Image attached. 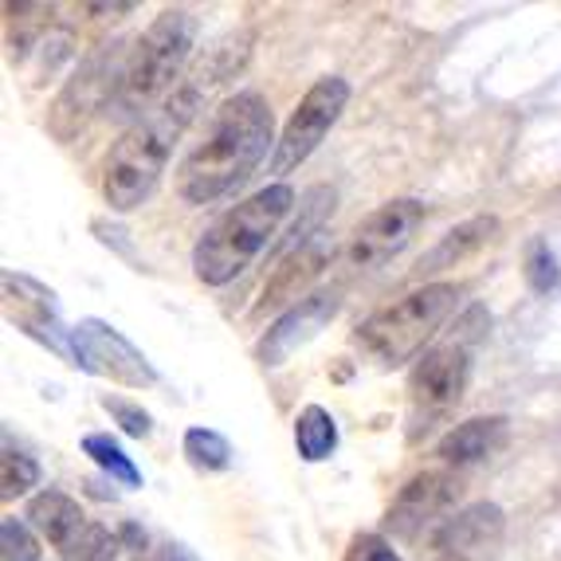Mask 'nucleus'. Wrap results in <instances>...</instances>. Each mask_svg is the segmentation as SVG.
<instances>
[{
	"label": "nucleus",
	"instance_id": "20",
	"mask_svg": "<svg viewBox=\"0 0 561 561\" xmlns=\"http://www.w3.org/2000/svg\"><path fill=\"white\" fill-rule=\"evenodd\" d=\"M83 451L106 471V476L118 479L122 486H141V471L134 468V459L126 456V451H122L111 436H103V432H91V436H83Z\"/></svg>",
	"mask_w": 561,
	"mask_h": 561
},
{
	"label": "nucleus",
	"instance_id": "30",
	"mask_svg": "<svg viewBox=\"0 0 561 561\" xmlns=\"http://www.w3.org/2000/svg\"><path fill=\"white\" fill-rule=\"evenodd\" d=\"M138 561H169V558H138Z\"/></svg>",
	"mask_w": 561,
	"mask_h": 561
},
{
	"label": "nucleus",
	"instance_id": "6",
	"mask_svg": "<svg viewBox=\"0 0 561 561\" xmlns=\"http://www.w3.org/2000/svg\"><path fill=\"white\" fill-rule=\"evenodd\" d=\"M483 334H456L444 346L428 350L421 362L412 365L409 374V421H412V440L428 432L436 421H444L463 393H468L471 381V342Z\"/></svg>",
	"mask_w": 561,
	"mask_h": 561
},
{
	"label": "nucleus",
	"instance_id": "25",
	"mask_svg": "<svg viewBox=\"0 0 561 561\" xmlns=\"http://www.w3.org/2000/svg\"><path fill=\"white\" fill-rule=\"evenodd\" d=\"M523 275H526V283H530V290H538V295H546V290L558 287V260H553L550 243L530 240V248H526Z\"/></svg>",
	"mask_w": 561,
	"mask_h": 561
},
{
	"label": "nucleus",
	"instance_id": "13",
	"mask_svg": "<svg viewBox=\"0 0 561 561\" xmlns=\"http://www.w3.org/2000/svg\"><path fill=\"white\" fill-rule=\"evenodd\" d=\"M337 307H342L337 290H319V295L302 299L299 307L283 310L279 319L267 327V334L260 337V346H255V357H260V365H267V369L283 365L290 354H295V350L307 346L310 337L319 334V330L327 327L330 319H334Z\"/></svg>",
	"mask_w": 561,
	"mask_h": 561
},
{
	"label": "nucleus",
	"instance_id": "1",
	"mask_svg": "<svg viewBox=\"0 0 561 561\" xmlns=\"http://www.w3.org/2000/svg\"><path fill=\"white\" fill-rule=\"evenodd\" d=\"M220 56H225V47H213L208 64H201L193 76L181 79V87L158 111L138 118L114 141L103 169V197L114 213H134L141 201H150V193L158 188L161 173L169 165V153H173L181 134L188 130L193 114H197L201 94H208V87L220 83L232 71V64H220Z\"/></svg>",
	"mask_w": 561,
	"mask_h": 561
},
{
	"label": "nucleus",
	"instance_id": "26",
	"mask_svg": "<svg viewBox=\"0 0 561 561\" xmlns=\"http://www.w3.org/2000/svg\"><path fill=\"white\" fill-rule=\"evenodd\" d=\"M0 561H39V542L32 538L28 523L12 515L0 523Z\"/></svg>",
	"mask_w": 561,
	"mask_h": 561
},
{
	"label": "nucleus",
	"instance_id": "9",
	"mask_svg": "<svg viewBox=\"0 0 561 561\" xmlns=\"http://www.w3.org/2000/svg\"><path fill=\"white\" fill-rule=\"evenodd\" d=\"M424 220H428V208L416 197H397L385 201L381 208L365 216L362 225L354 228L346 248V260L354 263L357 272H374V267H385V263L401 255L412 243V236L421 232Z\"/></svg>",
	"mask_w": 561,
	"mask_h": 561
},
{
	"label": "nucleus",
	"instance_id": "18",
	"mask_svg": "<svg viewBox=\"0 0 561 561\" xmlns=\"http://www.w3.org/2000/svg\"><path fill=\"white\" fill-rule=\"evenodd\" d=\"M499 232V220L495 216H476V220H463L459 228H451L436 248L421 260V275L432 272H444V267H456L459 260H468L471 252H479L491 236Z\"/></svg>",
	"mask_w": 561,
	"mask_h": 561
},
{
	"label": "nucleus",
	"instance_id": "24",
	"mask_svg": "<svg viewBox=\"0 0 561 561\" xmlns=\"http://www.w3.org/2000/svg\"><path fill=\"white\" fill-rule=\"evenodd\" d=\"M118 550H122L118 534H111L103 523H87V530L67 546L64 558L67 561H114Z\"/></svg>",
	"mask_w": 561,
	"mask_h": 561
},
{
	"label": "nucleus",
	"instance_id": "5",
	"mask_svg": "<svg viewBox=\"0 0 561 561\" xmlns=\"http://www.w3.org/2000/svg\"><path fill=\"white\" fill-rule=\"evenodd\" d=\"M197 16L188 9H165L150 28L141 32L130 47V64H126V79H122L118 114H141L153 106L161 94L178 91L181 71H185L193 47H197Z\"/></svg>",
	"mask_w": 561,
	"mask_h": 561
},
{
	"label": "nucleus",
	"instance_id": "11",
	"mask_svg": "<svg viewBox=\"0 0 561 561\" xmlns=\"http://www.w3.org/2000/svg\"><path fill=\"white\" fill-rule=\"evenodd\" d=\"M459 499V479L451 471H421L397 491L385 526L397 538H421V530H428L432 523H444V515L451 511V503Z\"/></svg>",
	"mask_w": 561,
	"mask_h": 561
},
{
	"label": "nucleus",
	"instance_id": "31",
	"mask_svg": "<svg viewBox=\"0 0 561 561\" xmlns=\"http://www.w3.org/2000/svg\"><path fill=\"white\" fill-rule=\"evenodd\" d=\"M440 561H459V558H440Z\"/></svg>",
	"mask_w": 561,
	"mask_h": 561
},
{
	"label": "nucleus",
	"instance_id": "16",
	"mask_svg": "<svg viewBox=\"0 0 561 561\" xmlns=\"http://www.w3.org/2000/svg\"><path fill=\"white\" fill-rule=\"evenodd\" d=\"M506 432H511L506 416H476V421H463L451 432H444L436 456L444 468H471V463H483L503 448Z\"/></svg>",
	"mask_w": 561,
	"mask_h": 561
},
{
	"label": "nucleus",
	"instance_id": "7",
	"mask_svg": "<svg viewBox=\"0 0 561 561\" xmlns=\"http://www.w3.org/2000/svg\"><path fill=\"white\" fill-rule=\"evenodd\" d=\"M126 64H130V51H122V44H111L103 51H94L91 59H83L76 76L67 79V87L59 91V99L51 103L47 130L59 141H71L106 103H118Z\"/></svg>",
	"mask_w": 561,
	"mask_h": 561
},
{
	"label": "nucleus",
	"instance_id": "2",
	"mask_svg": "<svg viewBox=\"0 0 561 561\" xmlns=\"http://www.w3.org/2000/svg\"><path fill=\"white\" fill-rule=\"evenodd\" d=\"M275 146V114L260 91H240L216 106L205 138L178 165V197L185 205H213L252 178Z\"/></svg>",
	"mask_w": 561,
	"mask_h": 561
},
{
	"label": "nucleus",
	"instance_id": "3",
	"mask_svg": "<svg viewBox=\"0 0 561 561\" xmlns=\"http://www.w3.org/2000/svg\"><path fill=\"white\" fill-rule=\"evenodd\" d=\"M295 208V188L267 185L248 201L228 208L193 248V272L205 287H225L272 243L287 213Z\"/></svg>",
	"mask_w": 561,
	"mask_h": 561
},
{
	"label": "nucleus",
	"instance_id": "29",
	"mask_svg": "<svg viewBox=\"0 0 561 561\" xmlns=\"http://www.w3.org/2000/svg\"><path fill=\"white\" fill-rule=\"evenodd\" d=\"M138 9V4H130V0H126V4H87V12H99V16H122V12H134Z\"/></svg>",
	"mask_w": 561,
	"mask_h": 561
},
{
	"label": "nucleus",
	"instance_id": "12",
	"mask_svg": "<svg viewBox=\"0 0 561 561\" xmlns=\"http://www.w3.org/2000/svg\"><path fill=\"white\" fill-rule=\"evenodd\" d=\"M0 283H4V314H9V322H16L24 334L47 342L56 354L71 357V330H64L56 319V290H47L44 283L16 272H4Z\"/></svg>",
	"mask_w": 561,
	"mask_h": 561
},
{
	"label": "nucleus",
	"instance_id": "15",
	"mask_svg": "<svg viewBox=\"0 0 561 561\" xmlns=\"http://www.w3.org/2000/svg\"><path fill=\"white\" fill-rule=\"evenodd\" d=\"M499 538H503V511H499L495 503H476V506H468V511H459V515L444 518L428 542H432V550L444 553V558L463 561V553L486 550V546H495Z\"/></svg>",
	"mask_w": 561,
	"mask_h": 561
},
{
	"label": "nucleus",
	"instance_id": "27",
	"mask_svg": "<svg viewBox=\"0 0 561 561\" xmlns=\"http://www.w3.org/2000/svg\"><path fill=\"white\" fill-rule=\"evenodd\" d=\"M103 409L111 412L114 421H118V428L126 432V436H134V440H146V436H150V432H153L150 412L141 409V404L126 401V397L106 393V397H103Z\"/></svg>",
	"mask_w": 561,
	"mask_h": 561
},
{
	"label": "nucleus",
	"instance_id": "17",
	"mask_svg": "<svg viewBox=\"0 0 561 561\" xmlns=\"http://www.w3.org/2000/svg\"><path fill=\"white\" fill-rule=\"evenodd\" d=\"M24 518H28V526H36L56 550H67V546L87 530L83 506H79L71 495H64V491H51V486L39 491V495H32Z\"/></svg>",
	"mask_w": 561,
	"mask_h": 561
},
{
	"label": "nucleus",
	"instance_id": "14",
	"mask_svg": "<svg viewBox=\"0 0 561 561\" xmlns=\"http://www.w3.org/2000/svg\"><path fill=\"white\" fill-rule=\"evenodd\" d=\"M334 260V240L327 232H319L314 240L299 243L295 252L283 255V263L267 275L260 290V302H255V314H267V310H279V307H299V295L310 287V283L319 279L322 272L330 267Z\"/></svg>",
	"mask_w": 561,
	"mask_h": 561
},
{
	"label": "nucleus",
	"instance_id": "19",
	"mask_svg": "<svg viewBox=\"0 0 561 561\" xmlns=\"http://www.w3.org/2000/svg\"><path fill=\"white\" fill-rule=\"evenodd\" d=\"M295 448L307 463H322V459L334 456L337 448V424L322 404H307V409L295 416Z\"/></svg>",
	"mask_w": 561,
	"mask_h": 561
},
{
	"label": "nucleus",
	"instance_id": "28",
	"mask_svg": "<svg viewBox=\"0 0 561 561\" xmlns=\"http://www.w3.org/2000/svg\"><path fill=\"white\" fill-rule=\"evenodd\" d=\"M346 561H401L381 534H354L346 546Z\"/></svg>",
	"mask_w": 561,
	"mask_h": 561
},
{
	"label": "nucleus",
	"instance_id": "8",
	"mask_svg": "<svg viewBox=\"0 0 561 561\" xmlns=\"http://www.w3.org/2000/svg\"><path fill=\"white\" fill-rule=\"evenodd\" d=\"M346 103H350V83L337 76L319 79V83L302 94L295 114H290L287 126H283L279 141H275V153H272L275 178H287L290 169H299L310 153L319 150L322 138L330 134V126L342 118Z\"/></svg>",
	"mask_w": 561,
	"mask_h": 561
},
{
	"label": "nucleus",
	"instance_id": "22",
	"mask_svg": "<svg viewBox=\"0 0 561 561\" xmlns=\"http://www.w3.org/2000/svg\"><path fill=\"white\" fill-rule=\"evenodd\" d=\"M4 12H9V24L12 28H20L12 39V47H16V59L24 56V51H32V44L39 39V32L51 28V4H4Z\"/></svg>",
	"mask_w": 561,
	"mask_h": 561
},
{
	"label": "nucleus",
	"instance_id": "4",
	"mask_svg": "<svg viewBox=\"0 0 561 561\" xmlns=\"http://www.w3.org/2000/svg\"><path fill=\"white\" fill-rule=\"evenodd\" d=\"M459 299H463L459 283H424V287L409 290L389 307L374 310L357 327L354 346L377 365L412 362L424 350V342L456 314Z\"/></svg>",
	"mask_w": 561,
	"mask_h": 561
},
{
	"label": "nucleus",
	"instance_id": "23",
	"mask_svg": "<svg viewBox=\"0 0 561 561\" xmlns=\"http://www.w3.org/2000/svg\"><path fill=\"white\" fill-rule=\"evenodd\" d=\"M39 483V463L24 451L4 448V459H0V495L4 499H20L28 495L32 486Z\"/></svg>",
	"mask_w": 561,
	"mask_h": 561
},
{
	"label": "nucleus",
	"instance_id": "10",
	"mask_svg": "<svg viewBox=\"0 0 561 561\" xmlns=\"http://www.w3.org/2000/svg\"><path fill=\"white\" fill-rule=\"evenodd\" d=\"M71 365H83L87 374L111 377L114 385H126V389H150L158 381L146 354L99 319H87L71 330Z\"/></svg>",
	"mask_w": 561,
	"mask_h": 561
},
{
	"label": "nucleus",
	"instance_id": "21",
	"mask_svg": "<svg viewBox=\"0 0 561 561\" xmlns=\"http://www.w3.org/2000/svg\"><path fill=\"white\" fill-rule=\"evenodd\" d=\"M185 456L197 471H225L232 463V448L220 432L213 428H188L185 432Z\"/></svg>",
	"mask_w": 561,
	"mask_h": 561
}]
</instances>
